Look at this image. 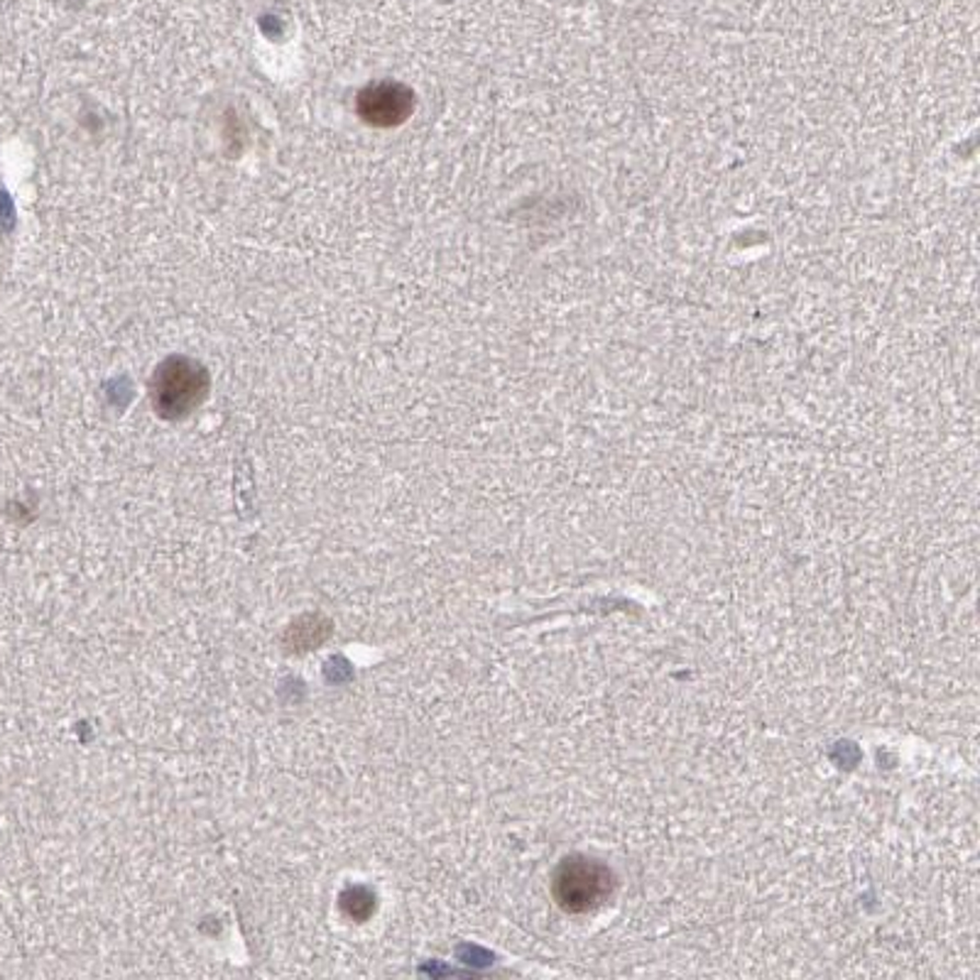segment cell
Returning <instances> with one entry per match:
<instances>
[{"instance_id":"6da1fadb","label":"cell","mask_w":980,"mask_h":980,"mask_svg":"<svg viewBox=\"0 0 980 980\" xmlns=\"http://www.w3.org/2000/svg\"><path fill=\"white\" fill-rule=\"evenodd\" d=\"M152 402L162 417L182 419L201 405L209 392V373L189 358H170L152 378Z\"/></svg>"},{"instance_id":"7a4b0ae2","label":"cell","mask_w":980,"mask_h":980,"mask_svg":"<svg viewBox=\"0 0 980 980\" xmlns=\"http://www.w3.org/2000/svg\"><path fill=\"white\" fill-rule=\"evenodd\" d=\"M611 890V873L601 863L588 858H572L562 863L554 880L556 900L566 912H586L601 904Z\"/></svg>"},{"instance_id":"3957f363","label":"cell","mask_w":980,"mask_h":980,"mask_svg":"<svg viewBox=\"0 0 980 980\" xmlns=\"http://www.w3.org/2000/svg\"><path fill=\"white\" fill-rule=\"evenodd\" d=\"M358 116L373 128H395L402 126L415 108V96L402 84H373L364 89L356 99Z\"/></svg>"}]
</instances>
